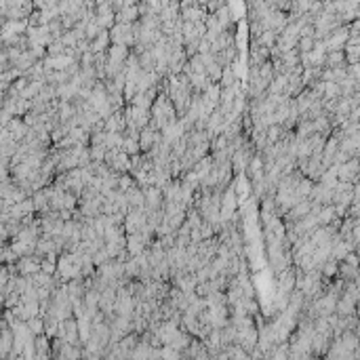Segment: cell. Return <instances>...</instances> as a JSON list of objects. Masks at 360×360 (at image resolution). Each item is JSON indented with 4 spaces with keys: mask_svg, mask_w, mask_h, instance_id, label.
<instances>
[{
    "mask_svg": "<svg viewBox=\"0 0 360 360\" xmlns=\"http://www.w3.org/2000/svg\"><path fill=\"white\" fill-rule=\"evenodd\" d=\"M345 40H348V23H341V25H337V28H333L323 38L327 51H343Z\"/></svg>",
    "mask_w": 360,
    "mask_h": 360,
    "instance_id": "2",
    "label": "cell"
},
{
    "mask_svg": "<svg viewBox=\"0 0 360 360\" xmlns=\"http://www.w3.org/2000/svg\"><path fill=\"white\" fill-rule=\"evenodd\" d=\"M133 186H139V184L135 182V177H133L131 173H120V175H118V186H116V190L126 192L128 188H133Z\"/></svg>",
    "mask_w": 360,
    "mask_h": 360,
    "instance_id": "36",
    "label": "cell"
},
{
    "mask_svg": "<svg viewBox=\"0 0 360 360\" xmlns=\"http://www.w3.org/2000/svg\"><path fill=\"white\" fill-rule=\"evenodd\" d=\"M276 32H272V30H263L259 36H257V40H259V44L261 47H265V49H272L274 44H276Z\"/></svg>",
    "mask_w": 360,
    "mask_h": 360,
    "instance_id": "34",
    "label": "cell"
},
{
    "mask_svg": "<svg viewBox=\"0 0 360 360\" xmlns=\"http://www.w3.org/2000/svg\"><path fill=\"white\" fill-rule=\"evenodd\" d=\"M337 267H339V261H335V259H329L320 265V276H323V280L325 282H329L331 278H335L337 276Z\"/></svg>",
    "mask_w": 360,
    "mask_h": 360,
    "instance_id": "27",
    "label": "cell"
},
{
    "mask_svg": "<svg viewBox=\"0 0 360 360\" xmlns=\"http://www.w3.org/2000/svg\"><path fill=\"white\" fill-rule=\"evenodd\" d=\"M345 74H348V78L360 80V66L358 63H345Z\"/></svg>",
    "mask_w": 360,
    "mask_h": 360,
    "instance_id": "44",
    "label": "cell"
},
{
    "mask_svg": "<svg viewBox=\"0 0 360 360\" xmlns=\"http://www.w3.org/2000/svg\"><path fill=\"white\" fill-rule=\"evenodd\" d=\"M314 47V36H301L297 40V51L299 53H307V51H312Z\"/></svg>",
    "mask_w": 360,
    "mask_h": 360,
    "instance_id": "41",
    "label": "cell"
},
{
    "mask_svg": "<svg viewBox=\"0 0 360 360\" xmlns=\"http://www.w3.org/2000/svg\"><path fill=\"white\" fill-rule=\"evenodd\" d=\"M7 209H9V202H7V200H5L3 196H0V215H3V213H5Z\"/></svg>",
    "mask_w": 360,
    "mask_h": 360,
    "instance_id": "49",
    "label": "cell"
},
{
    "mask_svg": "<svg viewBox=\"0 0 360 360\" xmlns=\"http://www.w3.org/2000/svg\"><path fill=\"white\" fill-rule=\"evenodd\" d=\"M182 358H200V360H207V358H209V352H207V348H204L202 339L192 337L190 345L182 352Z\"/></svg>",
    "mask_w": 360,
    "mask_h": 360,
    "instance_id": "11",
    "label": "cell"
},
{
    "mask_svg": "<svg viewBox=\"0 0 360 360\" xmlns=\"http://www.w3.org/2000/svg\"><path fill=\"white\" fill-rule=\"evenodd\" d=\"M124 196H126V202H128V207L131 209H144V190H141V186H133V188H128L124 192Z\"/></svg>",
    "mask_w": 360,
    "mask_h": 360,
    "instance_id": "17",
    "label": "cell"
},
{
    "mask_svg": "<svg viewBox=\"0 0 360 360\" xmlns=\"http://www.w3.org/2000/svg\"><path fill=\"white\" fill-rule=\"evenodd\" d=\"M88 154H91V162H101L106 156V146L99 144V146H88Z\"/></svg>",
    "mask_w": 360,
    "mask_h": 360,
    "instance_id": "39",
    "label": "cell"
},
{
    "mask_svg": "<svg viewBox=\"0 0 360 360\" xmlns=\"http://www.w3.org/2000/svg\"><path fill=\"white\" fill-rule=\"evenodd\" d=\"M11 175H9V160L7 158H3L0 160V182H5V179H9Z\"/></svg>",
    "mask_w": 360,
    "mask_h": 360,
    "instance_id": "46",
    "label": "cell"
},
{
    "mask_svg": "<svg viewBox=\"0 0 360 360\" xmlns=\"http://www.w3.org/2000/svg\"><path fill=\"white\" fill-rule=\"evenodd\" d=\"M162 135L160 131H154L152 126H144V128H139V152H150L152 146L156 144V141H160Z\"/></svg>",
    "mask_w": 360,
    "mask_h": 360,
    "instance_id": "8",
    "label": "cell"
},
{
    "mask_svg": "<svg viewBox=\"0 0 360 360\" xmlns=\"http://www.w3.org/2000/svg\"><path fill=\"white\" fill-rule=\"evenodd\" d=\"M124 249H126V253L128 255H139L141 251L146 249V242H144V238H141V234L139 232H133V234H126V244H124Z\"/></svg>",
    "mask_w": 360,
    "mask_h": 360,
    "instance_id": "18",
    "label": "cell"
},
{
    "mask_svg": "<svg viewBox=\"0 0 360 360\" xmlns=\"http://www.w3.org/2000/svg\"><path fill=\"white\" fill-rule=\"evenodd\" d=\"M160 358H169V360H177L182 358V352L173 350L171 345H160Z\"/></svg>",
    "mask_w": 360,
    "mask_h": 360,
    "instance_id": "42",
    "label": "cell"
},
{
    "mask_svg": "<svg viewBox=\"0 0 360 360\" xmlns=\"http://www.w3.org/2000/svg\"><path fill=\"white\" fill-rule=\"evenodd\" d=\"M236 80H238V78H236L232 66H226V68L221 70V76H219V80H217V84H219L221 88H228V86H232Z\"/></svg>",
    "mask_w": 360,
    "mask_h": 360,
    "instance_id": "30",
    "label": "cell"
},
{
    "mask_svg": "<svg viewBox=\"0 0 360 360\" xmlns=\"http://www.w3.org/2000/svg\"><path fill=\"white\" fill-rule=\"evenodd\" d=\"M337 179L339 182H350V184H358V156L345 160L343 164H337Z\"/></svg>",
    "mask_w": 360,
    "mask_h": 360,
    "instance_id": "4",
    "label": "cell"
},
{
    "mask_svg": "<svg viewBox=\"0 0 360 360\" xmlns=\"http://www.w3.org/2000/svg\"><path fill=\"white\" fill-rule=\"evenodd\" d=\"M341 261H345V263H350V265H354V267H358V257H356V251H350L348 255L343 257Z\"/></svg>",
    "mask_w": 360,
    "mask_h": 360,
    "instance_id": "47",
    "label": "cell"
},
{
    "mask_svg": "<svg viewBox=\"0 0 360 360\" xmlns=\"http://www.w3.org/2000/svg\"><path fill=\"white\" fill-rule=\"evenodd\" d=\"M339 95H341V91H339L337 82H325V88H323V97L325 99H337Z\"/></svg>",
    "mask_w": 360,
    "mask_h": 360,
    "instance_id": "38",
    "label": "cell"
},
{
    "mask_svg": "<svg viewBox=\"0 0 360 360\" xmlns=\"http://www.w3.org/2000/svg\"><path fill=\"white\" fill-rule=\"evenodd\" d=\"M57 358H82V345H74V343H63L61 348H59V352L55 354Z\"/></svg>",
    "mask_w": 360,
    "mask_h": 360,
    "instance_id": "24",
    "label": "cell"
},
{
    "mask_svg": "<svg viewBox=\"0 0 360 360\" xmlns=\"http://www.w3.org/2000/svg\"><path fill=\"white\" fill-rule=\"evenodd\" d=\"M99 32H101L99 23H97L95 15H91V17L86 19V23H84V38H86V40H93V38H95Z\"/></svg>",
    "mask_w": 360,
    "mask_h": 360,
    "instance_id": "33",
    "label": "cell"
},
{
    "mask_svg": "<svg viewBox=\"0 0 360 360\" xmlns=\"http://www.w3.org/2000/svg\"><path fill=\"white\" fill-rule=\"evenodd\" d=\"M207 15L209 13L204 11L202 7H198V5H182L179 7V19L182 21H204L207 19Z\"/></svg>",
    "mask_w": 360,
    "mask_h": 360,
    "instance_id": "7",
    "label": "cell"
},
{
    "mask_svg": "<svg viewBox=\"0 0 360 360\" xmlns=\"http://www.w3.org/2000/svg\"><path fill=\"white\" fill-rule=\"evenodd\" d=\"M114 301H116V289L106 287L99 291V310L106 316L114 314Z\"/></svg>",
    "mask_w": 360,
    "mask_h": 360,
    "instance_id": "10",
    "label": "cell"
},
{
    "mask_svg": "<svg viewBox=\"0 0 360 360\" xmlns=\"http://www.w3.org/2000/svg\"><path fill=\"white\" fill-rule=\"evenodd\" d=\"M25 325H28L32 335H40L44 333V323H42V316H32L30 320H25Z\"/></svg>",
    "mask_w": 360,
    "mask_h": 360,
    "instance_id": "35",
    "label": "cell"
},
{
    "mask_svg": "<svg viewBox=\"0 0 360 360\" xmlns=\"http://www.w3.org/2000/svg\"><path fill=\"white\" fill-rule=\"evenodd\" d=\"M108 47H110V34H108V30H101L93 40H88V51L91 53H101V51H108Z\"/></svg>",
    "mask_w": 360,
    "mask_h": 360,
    "instance_id": "19",
    "label": "cell"
},
{
    "mask_svg": "<svg viewBox=\"0 0 360 360\" xmlns=\"http://www.w3.org/2000/svg\"><path fill=\"white\" fill-rule=\"evenodd\" d=\"M63 42L59 40V38H53L49 44H47V55H63Z\"/></svg>",
    "mask_w": 360,
    "mask_h": 360,
    "instance_id": "40",
    "label": "cell"
},
{
    "mask_svg": "<svg viewBox=\"0 0 360 360\" xmlns=\"http://www.w3.org/2000/svg\"><path fill=\"white\" fill-rule=\"evenodd\" d=\"M333 219H337L335 217V211H333V204H323L320 211L316 213V221L318 226H329Z\"/></svg>",
    "mask_w": 360,
    "mask_h": 360,
    "instance_id": "26",
    "label": "cell"
},
{
    "mask_svg": "<svg viewBox=\"0 0 360 360\" xmlns=\"http://www.w3.org/2000/svg\"><path fill=\"white\" fill-rule=\"evenodd\" d=\"M221 5H226V0H207V5H204L202 9L207 11V13H215Z\"/></svg>",
    "mask_w": 360,
    "mask_h": 360,
    "instance_id": "45",
    "label": "cell"
},
{
    "mask_svg": "<svg viewBox=\"0 0 360 360\" xmlns=\"http://www.w3.org/2000/svg\"><path fill=\"white\" fill-rule=\"evenodd\" d=\"M249 49H251V53H249V68H259L261 63H265V61L269 59V49L261 47L259 40H257L255 36H251Z\"/></svg>",
    "mask_w": 360,
    "mask_h": 360,
    "instance_id": "3",
    "label": "cell"
},
{
    "mask_svg": "<svg viewBox=\"0 0 360 360\" xmlns=\"http://www.w3.org/2000/svg\"><path fill=\"white\" fill-rule=\"evenodd\" d=\"M213 57H215V61L219 63L221 68L232 66V63L238 59V47H236V42H234V44H230V47H226V49H221L219 53H215Z\"/></svg>",
    "mask_w": 360,
    "mask_h": 360,
    "instance_id": "15",
    "label": "cell"
},
{
    "mask_svg": "<svg viewBox=\"0 0 360 360\" xmlns=\"http://www.w3.org/2000/svg\"><path fill=\"white\" fill-rule=\"evenodd\" d=\"M345 66V55L343 51H327L325 66L323 68H343Z\"/></svg>",
    "mask_w": 360,
    "mask_h": 360,
    "instance_id": "25",
    "label": "cell"
},
{
    "mask_svg": "<svg viewBox=\"0 0 360 360\" xmlns=\"http://www.w3.org/2000/svg\"><path fill=\"white\" fill-rule=\"evenodd\" d=\"M343 55H345V63H358L360 59V44H343Z\"/></svg>",
    "mask_w": 360,
    "mask_h": 360,
    "instance_id": "32",
    "label": "cell"
},
{
    "mask_svg": "<svg viewBox=\"0 0 360 360\" xmlns=\"http://www.w3.org/2000/svg\"><path fill=\"white\" fill-rule=\"evenodd\" d=\"M276 289H278V293H285V295H289L295 289V267H293V263L278 272V285H276Z\"/></svg>",
    "mask_w": 360,
    "mask_h": 360,
    "instance_id": "9",
    "label": "cell"
},
{
    "mask_svg": "<svg viewBox=\"0 0 360 360\" xmlns=\"http://www.w3.org/2000/svg\"><path fill=\"white\" fill-rule=\"evenodd\" d=\"M221 70H223V68L213 59L211 63H207V68H204V74L209 76V80H211V82H217V80H219V76H221Z\"/></svg>",
    "mask_w": 360,
    "mask_h": 360,
    "instance_id": "37",
    "label": "cell"
},
{
    "mask_svg": "<svg viewBox=\"0 0 360 360\" xmlns=\"http://www.w3.org/2000/svg\"><path fill=\"white\" fill-rule=\"evenodd\" d=\"M244 173L249 175V182L263 177V158H261L259 152H255L253 156H251V160H249V164H247V169H244Z\"/></svg>",
    "mask_w": 360,
    "mask_h": 360,
    "instance_id": "14",
    "label": "cell"
},
{
    "mask_svg": "<svg viewBox=\"0 0 360 360\" xmlns=\"http://www.w3.org/2000/svg\"><path fill=\"white\" fill-rule=\"evenodd\" d=\"M34 350H36V358H47L51 356V339L40 333V335H34Z\"/></svg>",
    "mask_w": 360,
    "mask_h": 360,
    "instance_id": "21",
    "label": "cell"
},
{
    "mask_svg": "<svg viewBox=\"0 0 360 360\" xmlns=\"http://www.w3.org/2000/svg\"><path fill=\"white\" fill-rule=\"evenodd\" d=\"M139 0H116V11L120 9V7H124V5H137Z\"/></svg>",
    "mask_w": 360,
    "mask_h": 360,
    "instance_id": "48",
    "label": "cell"
},
{
    "mask_svg": "<svg viewBox=\"0 0 360 360\" xmlns=\"http://www.w3.org/2000/svg\"><path fill=\"white\" fill-rule=\"evenodd\" d=\"M128 47L124 44H110L106 55H108V61H116V63H124L126 61V55H128Z\"/></svg>",
    "mask_w": 360,
    "mask_h": 360,
    "instance_id": "22",
    "label": "cell"
},
{
    "mask_svg": "<svg viewBox=\"0 0 360 360\" xmlns=\"http://www.w3.org/2000/svg\"><path fill=\"white\" fill-rule=\"evenodd\" d=\"M190 341H192V335L188 331H184V329H177L173 335L169 337V341H166L164 345H171L173 350H177V352H184L188 345H190Z\"/></svg>",
    "mask_w": 360,
    "mask_h": 360,
    "instance_id": "13",
    "label": "cell"
},
{
    "mask_svg": "<svg viewBox=\"0 0 360 360\" xmlns=\"http://www.w3.org/2000/svg\"><path fill=\"white\" fill-rule=\"evenodd\" d=\"M137 32H139V21L133 23H114L108 30L110 34V44H124L128 49H133L137 40Z\"/></svg>",
    "mask_w": 360,
    "mask_h": 360,
    "instance_id": "1",
    "label": "cell"
},
{
    "mask_svg": "<svg viewBox=\"0 0 360 360\" xmlns=\"http://www.w3.org/2000/svg\"><path fill=\"white\" fill-rule=\"evenodd\" d=\"M337 276L343 278V280H358V267L345 263V261H339V267H337Z\"/></svg>",
    "mask_w": 360,
    "mask_h": 360,
    "instance_id": "29",
    "label": "cell"
},
{
    "mask_svg": "<svg viewBox=\"0 0 360 360\" xmlns=\"http://www.w3.org/2000/svg\"><path fill=\"white\" fill-rule=\"evenodd\" d=\"M141 190H144V198H146V202H144V209L146 211L162 207V202H164L162 188H158V186H144Z\"/></svg>",
    "mask_w": 360,
    "mask_h": 360,
    "instance_id": "6",
    "label": "cell"
},
{
    "mask_svg": "<svg viewBox=\"0 0 360 360\" xmlns=\"http://www.w3.org/2000/svg\"><path fill=\"white\" fill-rule=\"evenodd\" d=\"M215 19H217V23H219V28L221 30H230V28H234L232 25V11H230V7H228V3L226 5H221L219 9H217L215 13Z\"/></svg>",
    "mask_w": 360,
    "mask_h": 360,
    "instance_id": "20",
    "label": "cell"
},
{
    "mask_svg": "<svg viewBox=\"0 0 360 360\" xmlns=\"http://www.w3.org/2000/svg\"><path fill=\"white\" fill-rule=\"evenodd\" d=\"M137 19H139L137 5H124L116 11V23H133Z\"/></svg>",
    "mask_w": 360,
    "mask_h": 360,
    "instance_id": "16",
    "label": "cell"
},
{
    "mask_svg": "<svg viewBox=\"0 0 360 360\" xmlns=\"http://www.w3.org/2000/svg\"><path fill=\"white\" fill-rule=\"evenodd\" d=\"M110 169L116 171V173H128V169H131V162H128V154H126L124 150H118V152H116V156H114Z\"/></svg>",
    "mask_w": 360,
    "mask_h": 360,
    "instance_id": "23",
    "label": "cell"
},
{
    "mask_svg": "<svg viewBox=\"0 0 360 360\" xmlns=\"http://www.w3.org/2000/svg\"><path fill=\"white\" fill-rule=\"evenodd\" d=\"M120 150H124L128 156H133V154L139 152V137H131V135H122V146Z\"/></svg>",
    "mask_w": 360,
    "mask_h": 360,
    "instance_id": "31",
    "label": "cell"
},
{
    "mask_svg": "<svg viewBox=\"0 0 360 360\" xmlns=\"http://www.w3.org/2000/svg\"><path fill=\"white\" fill-rule=\"evenodd\" d=\"M15 267H17V274L30 276V274L40 269V257L38 255H21V257H17Z\"/></svg>",
    "mask_w": 360,
    "mask_h": 360,
    "instance_id": "5",
    "label": "cell"
},
{
    "mask_svg": "<svg viewBox=\"0 0 360 360\" xmlns=\"http://www.w3.org/2000/svg\"><path fill=\"white\" fill-rule=\"evenodd\" d=\"M198 232H200V238L204 240V238H211V236H215V232H213V226L209 223V221H204L202 219V223L198 226Z\"/></svg>",
    "mask_w": 360,
    "mask_h": 360,
    "instance_id": "43",
    "label": "cell"
},
{
    "mask_svg": "<svg viewBox=\"0 0 360 360\" xmlns=\"http://www.w3.org/2000/svg\"><path fill=\"white\" fill-rule=\"evenodd\" d=\"M356 299H352L348 293H341L337 297V303H335V314L337 316H350V314H356Z\"/></svg>",
    "mask_w": 360,
    "mask_h": 360,
    "instance_id": "12",
    "label": "cell"
},
{
    "mask_svg": "<svg viewBox=\"0 0 360 360\" xmlns=\"http://www.w3.org/2000/svg\"><path fill=\"white\" fill-rule=\"evenodd\" d=\"M312 186H314V182L312 179H307L305 175L297 182V186H295V194H297V198H310V194H312Z\"/></svg>",
    "mask_w": 360,
    "mask_h": 360,
    "instance_id": "28",
    "label": "cell"
},
{
    "mask_svg": "<svg viewBox=\"0 0 360 360\" xmlns=\"http://www.w3.org/2000/svg\"><path fill=\"white\" fill-rule=\"evenodd\" d=\"M323 3H331V0H323Z\"/></svg>",
    "mask_w": 360,
    "mask_h": 360,
    "instance_id": "50",
    "label": "cell"
}]
</instances>
